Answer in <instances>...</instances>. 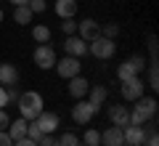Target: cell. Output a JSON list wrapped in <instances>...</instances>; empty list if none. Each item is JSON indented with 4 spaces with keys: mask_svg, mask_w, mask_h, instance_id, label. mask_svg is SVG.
I'll return each instance as SVG.
<instances>
[{
    "mask_svg": "<svg viewBox=\"0 0 159 146\" xmlns=\"http://www.w3.org/2000/svg\"><path fill=\"white\" fill-rule=\"evenodd\" d=\"M88 90H90V82H88L82 74H77V77L69 80V96H72L74 101H80V98H85Z\"/></svg>",
    "mask_w": 159,
    "mask_h": 146,
    "instance_id": "obj_12",
    "label": "cell"
},
{
    "mask_svg": "<svg viewBox=\"0 0 159 146\" xmlns=\"http://www.w3.org/2000/svg\"><path fill=\"white\" fill-rule=\"evenodd\" d=\"M13 146H37V141H32V138H19V141H13Z\"/></svg>",
    "mask_w": 159,
    "mask_h": 146,
    "instance_id": "obj_29",
    "label": "cell"
},
{
    "mask_svg": "<svg viewBox=\"0 0 159 146\" xmlns=\"http://www.w3.org/2000/svg\"><path fill=\"white\" fill-rule=\"evenodd\" d=\"M77 146H88V144H77Z\"/></svg>",
    "mask_w": 159,
    "mask_h": 146,
    "instance_id": "obj_35",
    "label": "cell"
},
{
    "mask_svg": "<svg viewBox=\"0 0 159 146\" xmlns=\"http://www.w3.org/2000/svg\"><path fill=\"white\" fill-rule=\"evenodd\" d=\"M8 3H11L13 8H16V6H27V0H8Z\"/></svg>",
    "mask_w": 159,
    "mask_h": 146,
    "instance_id": "obj_32",
    "label": "cell"
},
{
    "mask_svg": "<svg viewBox=\"0 0 159 146\" xmlns=\"http://www.w3.org/2000/svg\"><path fill=\"white\" fill-rule=\"evenodd\" d=\"M32 16H34V13L29 11L27 6H16V8H13V21H16L19 27H27V24H32Z\"/></svg>",
    "mask_w": 159,
    "mask_h": 146,
    "instance_id": "obj_19",
    "label": "cell"
},
{
    "mask_svg": "<svg viewBox=\"0 0 159 146\" xmlns=\"http://www.w3.org/2000/svg\"><path fill=\"white\" fill-rule=\"evenodd\" d=\"M109 120H111V125H117V128H127V125H130V109L122 106V104H117V106L109 109Z\"/></svg>",
    "mask_w": 159,
    "mask_h": 146,
    "instance_id": "obj_13",
    "label": "cell"
},
{
    "mask_svg": "<svg viewBox=\"0 0 159 146\" xmlns=\"http://www.w3.org/2000/svg\"><path fill=\"white\" fill-rule=\"evenodd\" d=\"M141 146H143V144H141Z\"/></svg>",
    "mask_w": 159,
    "mask_h": 146,
    "instance_id": "obj_36",
    "label": "cell"
},
{
    "mask_svg": "<svg viewBox=\"0 0 159 146\" xmlns=\"http://www.w3.org/2000/svg\"><path fill=\"white\" fill-rule=\"evenodd\" d=\"M61 29H64V35H77V21H74V19H64Z\"/></svg>",
    "mask_w": 159,
    "mask_h": 146,
    "instance_id": "obj_24",
    "label": "cell"
},
{
    "mask_svg": "<svg viewBox=\"0 0 159 146\" xmlns=\"http://www.w3.org/2000/svg\"><path fill=\"white\" fill-rule=\"evenodd\" d=\"M34 122H37V128H40L43 135H53L58 130V125H61V120H58L56 112H45V109H43V112L34 117Z\"/></svg>",
    "mask_w": 159,
    "mask_h": 146,
    "instance_id": "obj_9",
    "label": "cell"
},
{
    "mask_svg": "<svg viewBox=\"0 0 159 146\" xmlns=\"http://www.w3.org/2000/svg\"><path fill=\"white\" fill-rule=\"evenodd\" d=\"M16 82H19L16 64H0V85H16Z\"/></svg>",
    "mask_w": 159,
    "mask_h": 146,
    "instance_id": "obj_17",
    "label": "cell"
},
{
    "mask_svg": "<svg viewBox=\"0 0 159 146\" xmlns=\"http://www.w3.org/2000/svg\"><path fill=\"white\" fill-rule=\"evenodd\" d=\"M101 35H103V37H109V40H114L119 35V27H117V24H106V27H101Z\"/></svg>",
    "mask_w": 159,
    "mask_h": 146,
    "instance_id": "obj_25",
    "label": "cell"
},
{
    "mask_svg": "<svg viewBox=\"0 0 159 146\" xmlns=\"http://www.w3.org/2000/svg\"><path fill=\"white\" fill-rule=\"evenodd\" d=\"M32 40H34V43H48V40H51V29L43 27V24L32 27Z\"/></svg>",
    "mask_w": 159,
    "mask_h": 146,
    "instance_id": "obj_20",
    "label": "cell"
},
{
    "mask_svg": "<svg viewBox=\"0 0 159 146\" xmlns=\"http://www.w3.org/2000/svg\"><path fill=\"white\" fill-rule=\"evenodd\" d=\"M106 96H109V90L103 88V85H90V90H88V101H90L96 109H101V104L106 101Z\"/></svg>",
    "mask_w": 159,
    "mask_h": 146,
    "instance_id": "obj_18",
    "label": "cell"
},
{
    "mask_svg": "<svg viewBox=\"0 0 159 146\" xmlns=\"http://www.w3.org/2000/svg\"><path fill=\"white\" fill-rule=\"evenodd\" d=\"M27 8H29L32 13H43V11L48 8V3H45V0H27Z\"/></svg>",
    "mask_w": 159,
    "mask_h": 146,
    "instance_id": "obj_22",
    "label": "cell"
},
{
    "mask_svg": "<svg viewBox=\"0 0 159 146\" xmlns=\"http://www.w3.org/2000/svg\"><path fill=\"white\" fill-rule=\"evenodd\" d=\"M0 21H3V8H0Z\"/></svg>",
    "mask_w": 159,
    "mask_h": 146,
    "instance_id": "obj_33",
    "label": "cell"
},
{
    "mask_svg": "<svg viewBox=\"0 0 159 146\" xmlns=\"http://www.w3.org/2000/svg\"><path fill=\"white\" fill-rule=\"evenodd\" d=\"M32 61L37 64V69H53L56 67V51H53V45L40 43L32 53Z\"/></svg>",
    "mask_w": 159,
    "mask_h": 146,
    "instance_id": "obj_5",
    "label": "cell"
},
{
    "mask_svg": "<svg viewBox=\"0 0 159 146\" xmlns=\"http://www.w3.org/2000/svg\"><path fill=\"white\" fill-rule=\"evenodd\" d=\"M8 106V96H6V85H0V109Z\"/></svg>",
    "mask_w": 159,
    "mask_h": 146,
    "instance_id": "obj_28",
    "label": "cell"
},
{
    "mask_svg": "<svg viewBox=\"0 0 159 146\" xmlns=\"http://www.w3.org/2000/svg\"><path fill=\"white\" fill-rule=\"evenodd\" d=\"M53 11H56V16H61V19H74L77 16V0H56Z\"/></svg>",
    "mask_w": 159,
    "mask_h": 146,
    "instance_id": "obj_15",
    "label": "cell"
},
{
    "mask_svg": "<svg viewBox=\"0 0 159 146\" xmlns=\"http://www.w3.org/2000/svg\"><path fill=\"white\" fill-rule=\"evenodd\" d=\"M96 114H98V109L93 106L88 98H80V101H74V106H72V120L77 125H88Z\"/></svg>",
    "mask_w": 159,
    "mask_h": 146,
    "instance_id": "obj_6",
    "label": "cell"
},
{
    "mask_svg": "<svg viewBox=\"0 0 159 146\" xmlns=\"http://www.w3.org/2000/svg\"><path fill=\"white\" fill-rule=\"evenodd\" d=\"M53 141H56V138H53V135H43V138H40L37 144H40V146H51Z\"/></svg>",
    "mask_w": 159,
    "mask_h": 146,
    "instance_id": "obj_31",
    "label": "cell"
},
{
    "mask_svg": "<svg viewBox=\"0 0 159 146\" xmlns=\"http://www.w3.org/2000/svg\"><path fill=\"white\" fill-rule=\"evenodd\" d=\"M148 85H151L154 90L159 88V80H157V61H151V67H148Z\"/></svg>",
    "mask_w": 159,
    "mask_h": 146,
    "instance_id": "obj_26",
    "label": "cell"
},
{
    "mask_svg": "<svg viewBox=\"0 0 159 146\" xmlns=\"http://www.w3.org/2000/svg\"><path fill=\"white\" fill-rule=\"evenodd\" d=\"M133 104L135 106L130 109V125H146L148 120H154V114H157V98L154 96H141Z\"/></svg>",
    "mask_w": 159,
    "mask_h": 146,
    "instance_id": "obj_1",
    "label": "cell"
},
{
    "mask_svg": "<svg viewBox=\"0 0 159 146\" xmlns=\"http://www.w3.org/2000/svg\"><path fill=\"white\" fill-rule=\"evenodd\" d=\"M82 144H88V146H101V133L98 130H85V138H82Z\"/></svg>",
    "mask_w": 159,
    "mask_h": 146,
    "instance_id": "obj_21",
    "label": "cell"
},
{
    "mask_svg": "<svg viewBox=\"0 0 159 146\" xmlns=\"http://www.w3.org/2000/svg\"><path fill=\"white\" fill-rule=\"evenodd\" d=\"M8 122H11V120H8L6 109H0V130H6V128H8Z\"/></svg>",
    "mask_w": 159,
    "mask_h": 146,
    "instance_id": "obj_30",
    "label": "cell"
},
{
    "mask_svg": "<svg viewBox=\"0 0 159 146\" xmlns=\"http://www.w3.org/2000/svg\"><path fill=\"white\" fill-rule=\"evenodd\" d=\"M51 146H58V141H53V144H51Z\"/></svg>",
    "mask_w": 159,
    "mask_h": 146,
    "instance_id": "obj_34",
    "label": "cell"
},
{
    "mask_svg": "<svg viewBox=\"0 0 159 146\" xmlns=\"http://www.w3.org/2000/svg\"><path fill=\"white\" fill-rule=\"evenodd\" d=\"M77 35L85 43H90V40H96L98 35H101V24L96 21V19H82V21H77Z\"/></svg>",
    "mask_w": 159,
    "mask_h": 146,
    "instance_id": "obj_11",
    "label": "cell"
},
{
    "mask_svg": "<svg viewBox=\"0 0 159 146\" xmlns=\"http://www.w3.org/2000/svg\"><path fill=\"white\" fill-rule=\"evenodd\" d=\"M119 90H122V98H125V101H135V98H141V96H143L146 82H143L141 77H130V80H122Z\"/></svg>",
    "mask_w": 159,
    "mask_h": 146,
    "instance_id": "obj_8",
    "label": "cell"
},
{
    "mask_svg": "<svg viewBox=\"0 0 159 146\" xmlns=\"http://www.w3.org/2000/svg\"><path fill=\"white\" fill-rule=\"evenodd\" d=\"M27 125H29V120L19 117V120H13V122H8V130H6V133L11 135V141H19V138H27Z\"/></svg>",
    "mask_w": 159,
    "mask_h": 146,
    "instance_id": "obj_16",
    "label": "cell"
},
{
    "mask_svg": "<svg viewBox=\"0 0 159 146\" xmlns=\"http://www.w3.org/2000/svg\"><path fill=\"white\" fill-rule=\"evenodd\" d=\"M0 146H13V141H11V135H8L6 130H0Z\"/></svg>",
    "mask_w": 159,
    "mask_h": 146,
    "instance_id": "obj_27",
    "label": "cell"
},
{
    "mask_svg": "<svg viewBox=\"0 0 159 146\" xmlns=\"http://www.w3.org/2000/svg\"><path fill=\"white\" fill-rule=\"evenodd\" d=\"M19 104V112H21L24 120H34L43 109H45V101H43V96L37 93V90H27V93H19L16 98Z\"/></svg>",
    "mask_w": 159,
    "mask_h": 146,
    "instance_id": "obj_2",
    "label": "cell"
},
{
    "mask_svg": "<svg viewBox=\"0 0 159 146\" xmlns=\"http://www.w3.org/2000/svg\"><path fill=\"white\" fill-rule=\"evenodd\" d=\"M80 144V138L74 133H64L61 138H58V146H77Z\"/></svg>",
    "mask_w": 159,
    "mask_h": 146,
    "instance_id": "obj_23",
    "label": "cell"
},
{
    "mask_svg": "<svg viewBox=\"0 0 159 146\" xmlns=\"http://www.w3.org/2000/svg\"><path fill=\"white\" fill-rule=\"evenodd\" d=\"M143 69H146V59L143 56H130V59H125V61L119 64L117 77H119V82L122 80H130V77H141Z\"/></svg>",
    "mask_w": 159,
    "mask_h": 146,
    "instance_id": "obj_3",
    "label": "cell"
},
{
    "mask_svg": "<svg viewBox=\"0 0 159 146\" xmlns=\"http://www.w3.org/2000/svg\"><path fill=\"white\" fill-rule=\"evenodd\" d=\"M53 69L58 72V77L72 80V77H77V74H80L82 64H80V59H74V56H64V59H56V67H53Z\"/></svg>",
    "mask_w": 159,
    "mask_h": 146,
    "instance_id": "obj_7",
    "label": "cell"
},
{
    "mask_svg": "<svg viewBox=\"0 0 159 146\" xmlns=\"http://www.w3.org/2000/svg\"><path fill=\"white\" fill-rule=\"evenodd\" d=\"M101 144L103 146H125V135H122V128L111 125L101 133Z\"/></svg>",
    "mask_w": 159,
    "mask_h": 146,
    "instance_id": "obj_14",
    "label": "cell"
},
{
    "mask_svg": "<svg viewBox=\"0 0 159 146\" xmlns=\"http://www.w3.org/2000/svg\"><path fill=\"white\" fill-rule=\"evenodd\" d=\"M88 53H93L96 59H111L114 53H117V43L109 40V37H103V35H98L96 40L88 43Z\"/></svg>",
    "mask_w": 159,
    "mask_h": 146,
    "instance_id": "obj_4",
    "label": "cell"
},
{
    "mask_svg": "<svg viewBox=\"0 0 159 146\" xmlns=\"http://www.w3.org/2000/svg\"><path fill=\"white\" fill-rule=\"evenodd\" d=\"M64 51L66 56H74V59H82L88 53V43L80 35H66V43H64Z\"/></svg>",
    "mask_w": 159,
    "mask_h": 146,
    "instance_id": "obj_10",
    "label": "cell"
}]
</instances>
